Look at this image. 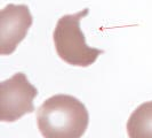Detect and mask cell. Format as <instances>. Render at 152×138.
Masks as SVG:
<instances>
[{
	"label": "cell",
	"instance_id": "cell-1",
	"mask_svg": "<svg viewBox=\"0 0 152 138\" xmlns=\"http://www.w3.org/2000/svg\"><path fill=\"white\" fill-rule=\"evenodd\" d=\"M89 123L84 104L73 96L55 94L41 104L37 124L44 138H81Z\"/></svg>",
	"mask_w": 152,
	"mask_h": 138
},
{
	"label": "cell",
	"instance_id": "cell-2",
	"mask_svg": "<svg viewBox=\"0 0 152 138\" xmlns=\"http://www.w3.org/2000/svg\"><path fill=\"white\" fill-rule=\"evenodd\" d=\"M89 13L88 8L76 14L62 16L57 21L53 38L56 52L63 61L71 66L88 67L97 60L103 50L88 46L84 32L80 29V20Z\"/></svg>",
	"mask_w": 152,
	"mask_h": 138
},
{
	"label": "cell",
	"instance_id": "cell-3",
	"mask_svg": "<svg viewBox=\"0 0 152 138\" xmlns=\"http://www.w3.org/2000/svg\"><path fill=\"white\" fill-rule=\"evenodd\" d=\"M0 90L1 121L14 122L34 111L33 100L38 94V90L29 82L25 74L16 73L10 78L2 81Z\"/></svg>",
	"mask_w": 152,
	"mask_h": 138
},
{
	"label": "cell",
	"instance_id": "cell-4",
	"mask_svg": "<svg viewBox=\"0 0 152 138\" xmlns=\"http://www.w3.org/2000/svg\"><path fill=\"white\" fill-rule=\"evenodd\" d=\"M33 19L25 5L9 4L0 12V54L8 55L25 38Z\"/></svg>",
	"mask_w": 152,
	"mask_h": 138
},
{
	"label": "cell",
	"instance_id": "cell-5",
	"mask_svg": "<svg viewBox=\"0 0 152 138\" xmlns=\"http://www.w3.org/2000/svg\"><path fill=\"white\" fill-rule=\"evenodd\" d=\"M129 138H152V100L141 104L127 122Z\"/></svg>",
	"mask_w": 152,
	"mask_h": 138
}]
</instances>
